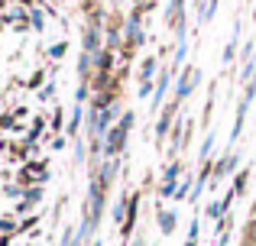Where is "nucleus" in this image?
Listing matches in <instances>:
<instances>
[{
    "label": "nucleus",
    "mask_w": 256,
    "mask_h": 246,
    "mask_svg": "<svg viewBox=\"0 0 256 246\" xmlns=\"http://www.w3.org/2000/svg\"><path fill=\"white\" fill-rule=\"evenodd\" d=\"M133 126H136V114H133V110H124V117H120L104 136V159H117L120 152H126V139H130Z\"/></svg>",
    "instance_id": "obj_1"
},
{
    "label": "nucleus",
    "mask_w": 256,
    "mask_h": 246,
    "mask_svg": "<svg viewBox=\"0 0 256 246\" xmlns=\"http://www.w3.org/2000/svg\"><path fill=\"white\" fill-rule=\"evenodd\" d=\"M104 204H107V188L91 175V178H88V204H84L82 211H88V217H91L94 227H98L100 217H104Z\"/></svg>",
    "instance_id": "obj_2"
},
{
    "label": "nucleus",
    "mask_w": 256,
    "mask_h": 246,
    "mask_svg": "<svg viewBox=\"0 0 256 246\" xmlns=\"http://www.w3.org/2000/svg\"><path fill=\"white\" fill-rule=\"evenodd\" d=\"M253 101H256V78L244 84V97H240V104H237V117H234V126H230V149H234V143L240 139V133H244L246 114H250V104Z\"/></svg>",
    "instance_id": "obj_3"
},
{
    "label": "nucleus",
    "mask_w": 256,
    "mask_h": 246,
    "mask_svg": "<svg viewBox=\"0 0 256 246\" xmlns=\"http://www.w3.org/2000/svg\"><path fill=\"white\" fill-rule=\"evenodd\" d=\"M182 107H185V104L172 97V101L159 110V117H156V143H166V139H169L172 126L178 123V117H182Z\"/></svg>",
    "instance_id": "obj_4"
},
{
    "label": "nucleus",
    "mask_w": 256,
    "mask_h": 246,
    "mask_svg": "<svg viewBox=\"0 0 256 246\" xmlns=\"http://www.w3.org/2000/svg\"><path fill=\"white\" fill-rule=\"evenodd\" d=\"M198 84H201V71L194 68V65H185V68H182V75H175L172 97H175V101H182V104H185L188 97L194 94V88H198Z\"/></svg>",
    "instance_id": "obj_5"
},
{
    "label": "nucleus",
    "mask_w": 256,
    "mask_h": 246,
    "mask_svg": "<svg viewBox=\"0 0 256 246\" xmlns=\"http://www.w3.org/2000/svg\"><path fill=\"white\" fill-rule=\"evenodd\" d=\"M140 198L143 191H126V221L120 224V240L130 243V237L136 234V214H140Z\"/></svg>",
    "instance_id": "obj_6"
},
{
    "label": "nucleus",
    "mask_w": 256,
    "mask_h": 246,
    "mask_svg": "<svg viewBox=\"0 0 256 246\" xmlns=\"http://www.w3.org/2000/svg\"><path fill=\"white\" fill-rule=\"evenodd\" d=\"M240 162H244V152L240 149H227L224 156L214 162V182H220V178H227V175H237V172L244 169Z\"/></svg>",
    "instance_id": "obj_7"
},
{
    "label": "nucleus",
    "mask_w": 256,
    "mask_h": 246,
    "mask_svg": "<svg viewBox=\"0 0 256 246\" xmlns=\"http://www.w3.org/2000/svg\"><path fill=\"white\" fill-rule=\"evenodd\" d=\"M124 39H126V45H133V49H140V45L146 42V32H143V13L133 6V13L126 16V23H124Z\"/></svg>",
    "instance_id": "obj_8"
},
{
    "label": "nucleus",
    "mask_w": 256,
    "mask_h": 246,
    "mask_svg": "<svg viewBox=\"0 0 256 246\" xmlns=\"http://www.w3.org/2000/svg\"><path fill=\"white\" fill-rule=\"evenodd\" d=\"M91 175L98 178L107 191H110V185L117 182V175H120V162H117V159H100V162L91 169Z\"/></svg>",
    "instance_id": "obj_9"
},
{
    "label": "nucleus",
    "mask_w": 256,
    "mask_h": 246,
    "mask_svg": "<svg viewBox=\"0 0 256 246\" xmlns=\"http://www.w3.org/2000/svg\"><path fill=\"white\" fill-rule=\"evenodd\" d=\"M104 49V26H94V23H88L84 26V36H82V52H100Z\"/></svg>",
    "instance_id": "obj_10"
},
{
    "label": "nucleus",
    "mask_w": 256,
    "mask_h": 246,
    "mask_svg": "<svg viewBox=\"0 0 256 246\" xmlns=\"http://www.w3.org/2000/svg\"><path fill=\"white\" fill-rule=\"evenodd\" d=\"M42 185H32V188H26L23 191V201H16V214H23V211H32L39 201H42Z\"/></svg>",
    "instance_id": "obj_11"
},
{
    "label": "nucleus",
    "mask_w": 256,
    "mask_h": 246,
    "mask_svg": "<svg viewBox=\"0 0 256 246\" xmlns=\"http://www.w3.org/2000/svg\"><path fill=\"white\" fill-rule=\"evenodd\" d=\"M240 55V19H234V32H230V39H227V45H224V65H230L234 58Z\"/></svg>",
    "instance_id": "obj_12"
},
{
    "label": "nucleus",
    "mask_w": 256,
    "mask_h": 246,
    "mask_svg": "<svg viewBox=\"0 0 256 246\" xmlns=\"http://www.w3.org/2000/svg\"><path fill=\"white\" fill-rule=\"evenodd\" d=\"M126 45V39H124V29H117V26H104V49H110V52H120Z\"/></svg>",
    "instance_id": "obj_13"
},
{
    "label": "nucleus",
    "mask_w": 256,
    "mask_h": 246,
    "mask_svg": "<svg viewBox=\"0 0 256 246\" xmlns=\"http://www.w3.org/2000/svg\"><path fill=\"white\" fill-rule=\"evenodd\" d=\"M175 224H178L175 211H162V208L156 211V227H159V234H162V237H172L175 234Z\"/></svg>",
    "instance_id": "obj_14"
},
{
    "label": "nucleus",
    "mask_w": 256,
    "mask_h": 246,
    "mask_svg": "<svg viewBox=\"0 0 256 246\" xmlns=\"http://www.w3.org/2000/svg\"><path fill=\"white\" fill-rule=\"evenodd\" d=\"M114 62H117V52L100 49L94 52V71H104V75H114Z\"/></svg>",
    "instance_id": "obj_15"
},
{
    "label": "nucleus",
    "mask_w": 256,
    "mask_h": 246,
    "mask_svg": "<svg viewBox=\"0 0 256 246\" xmlns=\"http://www.w3.org/2000/svg\"><path fill=\"white\" fill-rule=\"evenodd\" d=\"M82 123H84V104H72V120L65 126V136L78 139V133H82Z\"/></svg>",
    "instance_id": "obj_16"
},
{
    "label": "nucleus",
    "mask_w": 256,
    "mask_h": 246,
    "mask_svg": "<svg viewBox=\"0 0 256 246\" xmlns=\"http://www.w3.org/2000/svg\"><path fill=\"white\" fill-rule=\"evenodd\" d=\"M91 75H94V55L82 52L78 55V81H91Z\"/></svg>",
    "instance_id": "obj_17"
},
{
    "label": "nucleus",
    "mask_w": 256,
    "mask_h": 246,
    "mask_svg": "<svg viewBox=\"0 0 256 246\" xmlns=\"http://www.w3.org/2000/svg\"><path fill=\"white\" fill-rule=\"evenodd\" d=\"M156 75H159V62H156V55L143 58V65H140V81H156Z\"/></svg>",
    "instance_id": "obj_18"
},
{
    "label": "nucleus",
    "mask_w": 256,
    "mask_h": 246,
    "mask_svg": "<svg viewBox=\"0 0 256 246\" xmlns=\"http://www.w3.org/2000/svg\"><path fill=\"white\" fill-rule=\"evenodd\" d=\"M234 191H237V198H244L246 195V188H250V165H244V169L234 175V185H230Z\"/></svg>",
    "instance_id": "obj_19"
},
{
    "label": "nucleus",
    "mask_w": 256,
    "mask_h": 246,
    "mask_svg": "<svg viewBox=\"0 0 256 246\" xmlns=\"http://www.w3.org/2000/svg\"><path fill=\"white\" fill-rule=\"evenodd\" d=\"M182 169H185V165H182V159H172L169 165H166V172H162V178H159V182H172V185H178L182 182Z\"/></svg>",
    "instance_id": "obj_20"
},
{
    "label": "nucleus",
    "mask_w": 256,
    "mask_h": 246,
    "mask_svg": "<svg viewBox=\"0 0 256 246\" xmlns=\"http://www.w3.org/2000/svg\"><path fill=\"white\" fill-rule=\"evenodd\" d=\"M46 133V117H36L30 126V133H26V143H30V149H36V139Z\"/></svg>",
    "instance_id": "obj_21"
},
{
    "label": "nucleus",
    "mask_w": 256,
    "mask_h": 246,
    "mask_svg": "<svg viewBox=\"0 0 256 246\" xmlns=\"http://www.w3.org/2000/svg\"><path fill=\"white\" fill-rule=\"evenodd\" d=\"M192 188H194V178H182L178 182V188H175V195H172V201H188L192 198Z\"/></svg>",
    "instance_id": "obj_22"
},
{
    "label": "nucleus",
    "mask_w": 256,
    "mask_h": 246,
    "mask_svg": "<svg viewBox=\"0 0 256 246\" xmlns=\"http://www.w3.org/2000/svg\"><path fill=\"white\" fill-rule=\"evenodd\" d=\"M178 16H185V0H169V6H166V19L175 26Z\"/></svg>",
    "instance_id": "obj_23"
},
{
    "label": "nucleus",
    "mask_w": 256,
    "mask_h": 246,
    "mask_svg": "<svg viewBox=\"0 0 256 246\" xmlns=\"http://www.w3.org/2000/svg\"><path fill=\"white\" fill-rule=\"evenodd\" d=\"M91 94H94L91 81H78V88H75V104H91Z\"/></svg>",
    "instance_id": "obj_24"
},
{
    "label": "nucleus",
    "mask_w": 256,
    "mask_h": 246,
    "mask_svg": "<svg viewBox=\"0 0 256 246\" xmlns=\"http://www.w3.org/2000/svg\"><path fill=\"white\" fill-rule=\"evenodd\" d=\"M211 114H214V88L204 101V110H201V126H204V130H211Z\"/></svg>",
    "instance_id": "obj_25"
},
{
    "label": "nucleus",
    "mask_w": 256,
    "mask_h": 246,
    "mask_svg": "<svg viewBox=\"0 0 256 246\" xmlns=\"http://www.w3.org/2000/svg\"><path fill=\"white\" fill-rule=\"evenodd\" d=\"M110 217H114V224H124V221H126V191H124V195H120V201L114 204Z\"/></svg>",
    "instance_id": "obj_26"
},
{
    "label": "nucleus",
    "mask_w": 256,
    "mask_h": 246,
    "mask_svg": "<svg viewBox=\"0 0 256 246\" xmlns=\"http://www.w3.org/2000/svg\"><path fill=\"white\" fill-rule=\"evenodd\" d=\"M0 234H4V237H13V234H20V224L13 221V217H0Z\"/></svg>",
    "instance_id": "obj_27"
},
{
    "label": "nucleus",
    "mask_w": 256,
    "mask_h": 246,
    "mask_svg": "<svg viewBox=\"0 0 256 246\" xmlns=\"http://www.w3.org/2000/svg\"><path fill=\"white\" fill-rule=\"evenodd\" d=\"M214 139H218V136L208 130V139L201 143V162H204V159H214Z\"/></svg>",
    "instance_id": "obj_28"
},
{
    "label": "nucleus",
    "mask_w": 256,
    "mask_h": 246,
    "mask_svg": "<svg viewBox=\"0 0 256 246\" xmlns=\"http://www.w3.org/2000/svg\"><path fill=\"white\" fill-rule=\"evenodd\" d=\"M30 26H32L36 32H42V29H46V13H42V10H30Z\"/></svg>",
    "instance_id": "obj_29"
},
{
    "label": "nucleus",
    "mask_w": 256,
    "mask_h": 246,
    "mask_svg": "<svg viewBox=\"0 0 256 246\" xmlns=\"http://www.w3.org/2000/svg\"><path fill=\"white\" fill-rule=\"evenodd\" d=\"M72 162H75V165L88 162V146L82 143V139H75V152H72Z\"/></svg>",
    "instance_id": "obj_30"
},
{
    "label": "nucleus",
    "mask_w": 256,
    "mask_h": 246,
    "mask_svg": "<svg viewBox=\"0 0 256 246\" xmlns=\"http://www.w3.org/2000/svg\"><path fill=\"white\" fill-rule=\"evenodd\" d=\"M136 94L143 97V101H152V94H156V81H140Z\"/></svg>",
    "instance_id": "obj_31"
},
{
    "label": "nucleus",
    "mask_w": 256,
    "mask_h": 246,
    "mask_svg": "<svg viewBox=\"0 0 256 246\" xmlns=\"http://www.w3.org/2000/svg\"><path fill=\"white\" fill-rule=\"evenodd\" d=\"M52 133H62L65 130V114H62V107H56L52 110V126H49Z\"/></svg>",
    "instance_id": "obj_32"
},
{
    "label": "nucleus",
    "mask_w": 256,
    "mask_h": 246,
    "mask_svg": "<svg viewBox=\"0 0 256 246\" xmlns=\"http://www.w3.org/2000/svg\"><path fill=\"white\" fill-rule=\"evenodd\" d=\"M65 52H68V42H65V39H62V42H56V45H49V58H56V62L65 55Z\"/></svg>",
    "instance_id": "obj_33"
},
{
    "label": "nucleus",
    "mask_w": 256,
    "mask_h": 246,
    "mask_svg": "<svg viewBox=\"0 0 256 246\" xmlns=\"http://www.w3.org/2000/svg\"><path fill=\"white\" fill-rule=\"evenodd\" d=\"M0 130H23V126L16 123V117H13V114H4V117H0Z\"/></svg>",
    "instance_id": "obj_34"
},
{
    "label": "nucleus",
    "mask_w": 256,
    "mask_h": 246,
    "mask_svg": "<svg viewBox=\"0 0 256 246\" xmlns=\"http://www.w3.org/2000/svg\"><path fill=\"white\" fill-rule=\"evenodd\" d=\"M244 240H250V243H256V214L246 221V227H244Z\"/></svg>",
    "instance_id": "obj_35"
},
{
    "label": "nucleus",
    "mask_w": 256,
    "mask_h": 246,
    "mask_svg": "<svg viewBox=\"0 0 256 246\" xmlns=\"http://www.w3.org/2000/svg\"><path fill=\"white\" fill-rule=\"evenodd\" d=\"M253 49H256V42H253V39H250V42L244 45V49H240V62H244V65H246V62H253V58H256V55H253Z\"/></svg>",
    "instance_id": "obj_36"
},
{
    "label": "nucleus",
    "mask_w": 256,
    "mask_h": 246,
    "mask_svg": "<svg viewBox=\"0 0 256 246\" xmlns=\"http://www.w3.org/2000/svg\"><path fill=\"white\" fill-rule=\"evenodd\" d=\"M208 217H211V221H220V217H224V208H220V201H211V204H208Z\"/></svg>",
    "instance_id": "obj_37"
},
{
    "label": "nucleus",
    "mask_w": 256,
    "mask_h": 246,
    "mask_svg": "<svg viewBox=\"0 0 256 246\" xmlns=\"http://www.w3.org/2000/svg\"><path fill=\"white\" fill-rule=\"evenodd\" d=\"M39 97H42V101H49V97L56 101V81H52V84H42V88H39Z\"/></svg>",
    "instance_id": "obj_38"
},
{
    "label": "nucleus",
    "mask_w": 256,
    "mask_h": 246,
    "mask_svg": "<svg viewBox=\"0 0 256 246\" xmlns=\"http://www.w3.org/2000/svg\"><path fill=\"white\" fill-rule=\"evenodd\" d=\"M36 224H39V217H36V214H32V217H26V221L20 224V234H26V230H32Z\"/></svg>",
    "instance_id": "obj_39"
},
{
    "label": "nucleus",
    "mask_w": 256,
    "mask_h": 246,
    "mask_svg": "<svg viewBox=\"0 0 256 246\" xmlns=\"http://www.w3.org/2000/svg\"><path fill=\"white\" fill-rule=\"evenodd\" d=\"M46 84V71H36V75L30 78V88H42Z\"/></svg>",
    "instance_id": "obj_40"
},
{
    "label": "nucleus",
    "mask_w": 256,
    "mask_h": 246,
    "mask_svg": "<svg viewBox=\"0 0 256 246\" xmlns=\"http://www.w3.org/2000/svg\"><path fill=\"white\" fill-rule=\"evenodd\" d=\"M52 149L62 152V149H65V136H56V139H52Z\"/></svg>",
    "instance_id": "obj_41"
},
{
    "label": "nucleus",
    "mask_w": 256,
    "mask_h": 246,
    "mask_svg": "<svg viewBox=\"0 0 256 246\" xmlns=\"http://www.w3.org/2000/svg\"><path fill=\"white\" fill-rule=\"evenodd\" d=\"M230 243V234H220V240H218V246H227Z\"/></svg>",
    "instance_id": "obj_42"
},
{
    "label": "nucleus",
    "mask_w": 256,
    "mask_h": 246,
    "mask_svg": "<svg viewBox=\"0 0 256 246\" xmlns=\"http://www.w3.org/2000/svg\"><path fill=\"white\" fill-rule=\"evenodd\" d=\"M130 246H146V240H143V237H133V240H130Z\"/></svg>",
    "instance_id": "obj_43"
},
{
    "label": "nucleus",
    "mask_w": 256,
    "mask_h": 246,
    "mask_svg": "<svg viewBox=\"0 0 256 246\" xmlns=\"http://www.w3.org/2000/svg\"><path fill=\"white\" fill-rule=\"evenodd\" d=\"M0 246H10V237H0Z\"/></svg>",
    "instance_id": "obj_44"
},
{
    "label": "nucleus",
    "mask_w": 256,
    "mask_h": 246,
    "mask_svg": "<svg viewBox=\"0 0 256 246\" xmlns=\"http://www.w3.org/2000/svg\"><path fill=\"white\" fill-rule=\"evenodd\" d=\"M185 246H198V240H185Z\"/></svg>",
    "instance_id": "obj_45"
},
{
    "label": "nucleus",
    "mask_w": 256,
    "mask_h": 246,
    "mask_svg": "<svg viewBox=\"0 0 256 246\" xmlns=\"http://www.w3.org/2000/svg\"><path fill=\"white\" fill-rule=\"evenodd\" d=\"M240 246H256V243H250V240H244V243H240Z\"/></svg>",
    "instance_id": "obj_46"
}]
</instances>
